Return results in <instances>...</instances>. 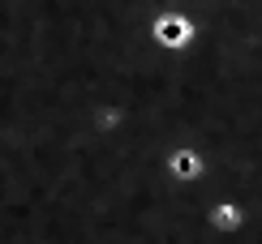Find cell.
<instances>
[{
	"label": "cell",
	"instance_id": "6da1fadb",
	"mask_svg": "<svg viewBox=\"0 0 262 244\" xmlns=\"http://www.w3.org/2000/svg\"><path fill=\"white\" fill-rule=\"evenodd\" d=\"M146 39L159 56H185L193 43L202 39V21L189 13V9H163L159 17H150Z\"/></svg>",
	"mask_w": 262,
	"mask_h": 244
},
{
	"label": "cell",
	"instance_id": "7a4b0ae2",
	"mask_svg": "<svg viewBox=\"0 0 262 244\" xmlns=\"http://www.w3.org/2000/svg\"><path fill=\"white\" fill-rule=\"evenodd\" d=\"M159 167H163V176L172 184H202L206 172H211V163H206V154L198 146H168Z\"/></svg>",
	"mask_w": 262,
	"mask_h": 244
},
{
	"label": "cell",
	"instance_id": "3957f363",
	"mask_svg": "<svg viewBox=\"0 0 262 244\" xmlns=\"http://www.w3.org/2000/svg\"><path fill=\"white\" fill-rule=\"evenodd\" d=\"M202 223L224 240H236L241 231H249V210L236 202V197H215L211 206L202 210Z\"/></svg>",
	"mask_w": 262,
	"mask_h": 244
}]
</instances>
